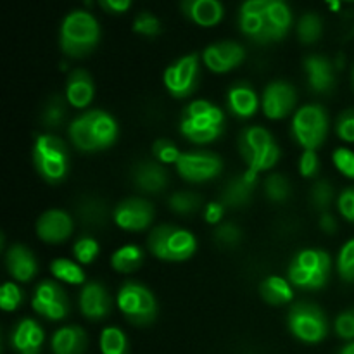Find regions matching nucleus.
<instances>
[{"label":"nucleus","instance_id":"f257e3e1","mask_svg":"<svg viewBox=\"0 0 354 354\" xmlns=\"http://www.w3.org/2000/svg\"><path fill=\"white\" fill-rule=\"evenodd\" d=\"M180 130L194 144H209L223 131V113L207 100H196L183 113Z\"/></svg>","mask_w":354,"mask_h":354},{"label":"nucleus","instance_id":"f03ea898","mask_svg":"<svg viewBox=\"0 0 354 354\" xmlns=\"http://www.w3.org/2000/svg\"><path fill=\"white\" fill-rule=\"evenodd\" d=\"M100 30L95 17L83 10L66 16L61 26V47L69 57H83L99 44Z\"/></svg>","mask_w":354,"mask_h":354},{"label":"nucleus","instance_id":"7ed1b4c3","mask_svg":"<svg viewBox=\"0 0 354 354\" xmlns=\"http://www.w3.org/2000/svg\"><path fill=\"white\" fill-rule=\"evenodd\" d=\"M147 244L156 258L169 263L185 261L196 252L197 248L196 237L189 230L171 225L154 228L149 235Z\"/></svg>","mask_w":354,"mask_h":354},{"label":"nucleus","instance_id":"20e7f679","mask_svg":"<svg viewBox=\"0 0 354 354\" xmlns=\"http://www.w3.org/2000/svg\"><path fill=\"white\" fill-rule=\"evenodd\" d=\"M330 275V256L317 249H306L296 254L289 266V280L294 287L318 290Z\"/></svg>","mask_w":354,"mask_h":354},{"label":"nucleus","instance_id":"39448f33","mask_svg":"<svg viewBox=\"0 0 354 354\" xmlns=\"http://www.w3.org/2000/svg\"><path fill=\"white\" fill-rule=\"evenodd\" d=\"M35 166L44 180L57 183L68 175L69 152L61 138L54 135H40L33 149Z\"/></svg>","mask_w":354,"mask_h":354},{"label":"nucleus","instance_id":"423d86ee","mask_svg":"<svg viewBox=\"0 0 354 354\" xmlns=\"http://www.w3.org/2000/svg\"><path fill=\"white\" fill-rule=\"evenodd\" d=\"M121 313L135 325H149L156 320L158 303L151 290L138 282H127L118 292Z\"/></svg>","mask_w":354,"mask_h":354},{"label":"nucleus","instance_id":"0eeeda50","mask_svg":"<svg viewBox=\"0 0 354 354\" xmlns=\"http://www.w3.org/2000/svg\"><path fill=\"white\" fill-rule=\"evenodd\" d=\"M328 120L324 107L317 104L301 107L292 120V135L304 151H315L327 137Z\"/></svg>","mask_w":354,"mask_h":354},{"label":"nucleus","instance_id":"6e6552de","mask_svg":"<svg viewBox=\"0 0 354 354\" xmlns=\"http://www.w3.org/2000/svg\"><path fill=\"white\" fill-rule=\"evenodd\" d=\"M287 324H289V330L299 341L310 342V344L324 341L328 334L327 317L320 308L313 304H294L289 311Z\"/></svg>","mask_w":354,"mask_h":354},{"label":"nucleus","instance_id":"1a4fd4ad","mask_svg":"<svg viewBox=\"0 0 354 354\" xmlns=\"http://www.w3.org/2000/svg\"><path fill=\"white\" fill-rule=\"evenodd\" d=\"M176 169L187 182L203 183L216 178L223 169V162L213 152L194 151L180 156Z\"/></svg>","mask_w":354,"mask_h":354},{"label":"nucleus","instance_id":"9d476101","mask_svg":"<svg viewBox=\"0 0 354 354\" xmlns=\"http://www.w3.org/2000/svg\"><path fill=\"white\" fill-rule=\"evenodd\" d=\"M31 306L38 315L45 317L47 320H64L68 317L69 301L66 292L59 283L45 280L40 286L35 289L33 299H31Z\"/></svg>","mask_w":354,"mask_h":354},{"label":"nucleus","instance_id":"9b49d317","mask_svg":"<svg viewBox=\"0 0 354 354\" xmlns=\"http://www.w3.org/2000/svg\"><path fill=\"white\" fill-rule=\"evenodd\" d=\"M197 71H199V57L197 54H189L178 59L175 64L166 68L165 85L173 97H189L196 90Z\"/></svg>","mask_w":354,"mask_h":354},{"label":"nucleus","instance_id":"f8f14e48","mask_svg":"<svg viewBox=\"0 0 354 354\" xmlns=\"http://www.w3.org/2000/svg\"><path fill=\"white\" fill-rule=\"evenodd\" d=\"M152 218H154L152 204L145 199H138V197L123 201L114 209V221L123 230H145L152 223Z\"/></svg>","mask_w":354,"mask_h":354},{"label":"nucleus","instance_id":"ddd939ff","mask_svg":"<svg viewBox=\"0 0 354 354\" xmlns=\"http://www.w3.org/2000/svg\"><path fill=\"white\" fill-rule=\"evenodd\" d=\"M296 90L286 82H273L263 93V111L270 120H282L292 113L296 106Z\"/></svg>","mask_w":354,"mask_h":354},{"label":"nucleus","instance_id":"4468645a","mask_svg":"<svg viewBox=\"0 0 354 354\" xmlns=\"http://www.w3.org/2000/svg\"><path fill=\"white\" fill-rule=\"evenodd\" d=\"M245 57L244 48L235 41H220L204 50L203 59L207 68L214 73H228L241 64Z\"/></svg>","mask_w":354,"mask_h":354},{"label":"nucleus","instance_id":"2eb2a0df","mask_svg":"<svg viewBox=\"0 0 354 354\" xmlns=\"http://www.w3.org/2000/svg\"><path fill=\"white\" fill-rule=\"evenodd\" d=\"M80 308L88 320H104L113 310V303L102 283L90 282L80 292Z\"/></svg>","mask_w":354,"mask_h":354},{"label":"nucleus","instance_id":"dca6fc26","mask_svg":"<svg viewBox=\"0 0 354 354\" xmlns=\"http://www.w3.org/2000/svg\"><path fill=\"white\" fill-rule=\"evenodd\" d=\"M256 182H258V175L249 171V169L245 173H242V175L234 176L225 185L223 192L220 196V201L223 203V206L230 207V209H241V207L248 206L251 203Z\"/></svg>","mask_w":354,"mask_h":354},{"label":"nucleus","instance_id":"f3484780","mask_svg":"<svg viewBox=\"0 0 354 354\" xmlns=\"http://www.w3.org/2000/svg\"><path fill=\"white\" fill-rule=\"evenodd\" d=\"M73 232V220L64 211L50 209L41 214L37 221V234L41 241L59 244L64 242Z\"/></svg>","mask_w":354,"mask_h":354},{"label":"nucleus","instance_id":"a211bd4d","mask_svg":"<svg viewBox=\"0 0 354 354\" xmlns=\"http://www.w3.org/2000/svg\"><path fill=\"white\" fill-rule=\"evenodd\" d=\"M263 17H265V28H263L261 44L282 40L289 31L290 21H292L289 6L283 0H272Z\"/></svg>","mask_w":354,"mask_h":354},{"label":"nucleus","instance_id":"6ab92c4d","mask_svg":"<svg viewBox=\"0 0 354 354\" xmlns=\"http://www.w3.org/2000/svg\"><path fill=\"white\" fill-rule=\"evenodd\" d=\"M131 178L137 189L145 194H161L168 185V173L154 161H142L133 168Z\"/></svg>","mask_w":354,"mask_h":354},{"label":"nucleus","instance_id":"aec40b11","mask_svg":"<svg viewBox=\"0 0 354 354\" xmlns=\"http://www.w3.org/2000/svg\"><path fill=\"white\" fill-rule=\"evenodd\" d=\"M12 348L17 354H40L44 344V330L35 320H21L12 332Z\"/></svg>","mask_w":354,"mask_h":354},{"label":"nucleus","instance_id":"412c9836","mask_svg":"<svg viewBox=\"0 0 354 354\" xmlns=\"http://www.w3.org/2000/svg\"><path fill=\"white\" fill-rule=\"evenodd\" d=\"M182 10L199 26H214L223 17V6L220 0H182Z\"/></svg>","mask_w":354,"mask_h":354},{"label":"nucleus","instance_id":"4be33fe9","mask_svg":"<svg viewBox=\"0 0 354 354\" xmlns=\"http://www.w3.org/2000/svg\"><path fill=\"white\" fill-rule=\"evenodd\" d=\"M304 69L308 73V83L313 92L328 93L334 88V68L328 59L322 57V55H311L304 61Z\"/></svg>","mask_w":354,"mask_h":354},{"label":"nucleus","instance_id":"5701e85b","mask_svg":"<svg viewBox=\"0 0 354 354\" xmlns=\"http://www.w3.org/2000/svg\"><path fill=\"white\" fill-rule=\"evenodd\" d=\"M95 86H93L92 76L83 69H76L69 75L66 83V99L76 109H85L93 99Z\"/></svg>","mask_w":354,"mask_h":354},{"label":"nucleus","instance_id":"b1692460","mask_svg":"<svg viewBox=\"0 0 354 354\" xmlns=\"http://www.w3.org/2000/svg\"><path fill=\"white\" fill-rule=\"evenodd\" d=\"M6 265L10 275L14 277V280H19V282H28L38 272V265L33 252L21 244L12 245L9 249L6 256Z\"/></svg>","mask_w":354,"mask_h":354},{"label":"nucleus","instance_id":"393cba45","mask_svg":"<svg viewBox=\"0 0 354 354\" xmlns=\"http://www.w3.org/2000/svg\"><path fill=\"white\" fill-rule=\"evenodd\" d=\"M86 118H88L90 130H92L95 142L99 144V149H106L116 142L118 124L111 114H107L106 111L95 109L88 111Z\"/></svg>","mask_w":354,"mask_h":354},{"label":"nucleus","instance_id":"a878e982","mask_svg":"<svg viewBox=\"0 0 354 354\" xmlns=\"http://www.w3.org/2000/svg\"><path fill=\"white\" fill-rule=\"evenodd\" d=\"M86 334L80 327H62L52 337L54 354H82L86 349Z\"/></svg>","mask_w":354,"mask_h":354},{"label":"nucleus","instance_id":"bb28decb","mask_svg":"<svg viewBox=\"0 0 354 354\" xmlns=\"http://www.w3.org/2000/svg\"><path fill=\"white\" fill-rule=\"evenodd\" d=\"M228 109L239 118H249L256 113L258 109V95L251 86L239 83V85L232 86L227 97Z\"/></svg>","mask_w":354,"mask_h":354},{"label":"nucleus","instance_id":"cd10ccee","mask_svg":"<svg viewBox=\"0 0 354 354\" xmlns=\"http://www.w3.org/2000/svg\"><path fill=\"white\" fill-rule=\"evenodd\" d=\"M275 144L272 133L268 130L261 127H252L248 130L242 131L241 138H239V149H241V154L244 158V161L248 162L252 156L258 154L263 149L270 147V145Z\"/></svg>","mask_w":354,"mask_h":354},{"label":"nucleus","instance_id":"c85d7f7f","mask_svg":"<svg viewBox=\"0 0 354 354\" xmlns=\"http://www.w3.org/2000/svg\"><path fill=\"white\" fill-rule=\"evenodd\" d=\"M259 292H261L263 299L273 306H282V304L290 303L294 297L292 283L287 282L286 279H280V277H268V279L263 280V283L259 286Z\"/></svg>","mask_w":354,"mask_h":354},{"label":"nucleus","instance_id":"c756f323","mask_svg":"<svg viewBox=\"0 0 354 354\" xmlns=\"http://www.w3.org/2000/svg\"><path fill=\"white\" fill-rule=\"evenodd\" d=\"M69 137H71V142L75 144L76 149L83 152H95L100 151L99 144L93 138L92 130H90L88 118H86V113L83 116L76 118L71 124H69Z\"/></svg>","mask_w":354,"mask_h":354},{"label":"nucleus","instance_id":"7c9ffc66","mask_svg":"<svg viewBox=\"0 0 354 354\" xmlns=\"http://www.w3.org/2000/svg\"><path fill=\"white\" fill-rule=\"evenodd\" d=\"M142 259H144V254H142L140 248L130 244L123 245V248L114 252L113 258H111V265L116 272L131 273L138 270V266L142 265Z\"/></svg>","mask_w":354,"mask_h":354},{"label":"nucleus","instance_id":"2f4dec72","mask_svg":"<svg viewBox=\"0 0 354 354\" xmlns=\"http://www.w3.org/2000/svg\"><path fill=\"white\" fill-rule=\"evenodd\" d=\"M50 272L55 279L62 280L66 283L78 286V283L85 282V273H83V270L75 261H69V259H54L50 265Z\"/></svg>","mask_w":354,"mask_h":354},{"label":"nucleus","instance_id":"473e14b6","mask_svg":"<svg viewBox=\"0 0 354 354\" xmlns=\"http://www.w3.org/2000/svg\"><path fill=\"white\" fill-rule=\"evenodd\" d=\"M102 354H128V341L123 330L118 327H107L100 335Z\"/></svg>","mask_w":354,"mask_h":354},{"label":"nucleus","instance_id":"72a5a7b5","mask_svg":"<svg viewBox=\"0 0 354 354\" xmlns=\"http://www.w3.org/2000/svg\"><path fill=\"white\" fill-rule=\"evenodd\" d=\"M78 214L83 223L99 227V225L106 223L107 207L99 199H83V203L78 206Z\"/></svg>","mask_w":354,"mask_h":354},{"label":"nucleus","instance_id":"f704fd0d","mask_svg":"<svg viewBox=\"0 0 354 354\" xmlns=\"http://www.w3.org/2000/svg\"><path fill=\"white\" fill-rule=\"evenodd\" d=\"M322 30H324V26H322L320 16H317V14L313 12L304 14V16L301 17L299 24H297L299 40L306 45L315 44V41L322 37Z\"/></svg>","mask_w":354,"mask_h":354},{"label":"nucleus","instance_id":"c9c22d12","mask_svg":"<svg viewBox=\"0 0 354 354\" xmlns=\"http://www.w3.org/2000/svg\"><path fill=\"white\" fill-rule=\"evenodd\" d=\"M334 201V187L327 182V180H318L311 189V204L315 209L322 211V213H328Z\"/></svg>","mask_w":354,"mask_h":354},{"label":"nucleus","instance_id":"e433bc0d","mask_svg":"<svg viewBox=\"0 0 354 354\" xmlns=\"http://www.w3.org/2000/svg\"><path fill=\"white\" fill-rule=\"evenodd\" d=\"M169 207L176 214H192L199 211L201 197L194 192H175L169 197Z\"/></svg>","mask_w":354,"mask_h":354},{"label":"nucleus","instance_id":"4c0bfd02","mask_svg":"<svg viewBox=\"0 0 354 354\" xmlns=\"http://www.w3.org/2000/svg\"><path fill=\"white\" fill-rule=\"evenodd\" d=\"M266 197L273 203H283L290 196V183L283 175H272L265 182Z\"/></svg>","mask_w":354,"mask_h":354},{"label":"nucleus","instance_id":"58836bf2","mask_svg":"<svg viewBox=\"0 0 354 354\" xmlns=\"http://www.w3.org/2000/svg\"><path fill=\"white\" fill-rule=\"evenodd\" d=\"M337 270L342 280L354 282V239L342 245L341 252H339Z\"/></svg>","mask_w":354,"mask_h":354},{"label":"nucleus","instance_id":"ea45409f","mask_svg":"<svg viewBox=\"0 0 354 354\" xmlns=\"http://www.w3.org/2000/svg\"><path fill=\"white\" fill-rule=\"evenodd\" d=\"M66 116V106L61 100V97H52L50 102L45 106L44 114H41V120H44L45 127H59V124L64 121Z\"/></svg>","mask_w":354,"mask_h":354},{"label":"nucleus","instance_id":"a19ab883","mask_svg":"<svg viewBox=\"0 0 354 354\" xmlns=\"http://www.w3.org/2000/svg\"><path fill=\"white\" fill-rule=\"evenodd\" d=\"M73 252H75V258L78 259L83 265H90L93 259L99 254V244H97L95 239L92 237H82L78 239V242L73 248Z\"/></svg>","mask_w":354,"mask_h":354},{"label":"nucleus","instance_id":"79ce46f5","mask_svg":"<svg viewBox=\"0 0 354 354\" xmlns=\"http://www.w3.org/2000/svg\"><path fill=\"white\" fill-rule=\"evenodd\" d=\"M152 152H154L156 159H158L159 162H162V165H176L180 159V151L178 147H176L173 142L166 140V138H161V140L156 142L154 145H152Z\"/></svg>","mask_w":354,"mask_h":354},{"label":"nucleus","instance_id":"37998d69","mask_svg":"<svg viewBox=\"0 0 354 354\" xmlns=\"http://www.w3.org/2000/svg\"><path fill=\"white\" fill-rule=\"evenodd\" d=\"M242 232L237 225L234 223H221L214 230V241L225 248H235L241 242Z\"/></svg>","mask_w":354,"mask_h":354},{"label":"nucleus","instance_id":"c03bdc74","mask_svg":"<svg viewBox=\"0 0 354 354\" xmlns=\"http://www.w3.org/2000/svg\"><path fill=\"white\" fill-rule=\"evenodd\" d=\"M23 303V292L19 287L12 282H7L2 286V292H0V306L3 311H14L21 306Z\"/></svg>","mask_w":354,"mask_h":354},{"label":"nucleus","instance_id":"a18cd8bd","mask_svg":"<svg viewBox=\"0 0 354 354\" xmlns=\"http://www.w3.org/2000/svg\"><path fill=\"white\" fill-rule=\"evenodd\" d=\"M133 31L144 37H156L161 31V23L151 12H140L133 21Z\"/></svg>","mask_w":354,"mask_h":354},{"label":"nucleus","instance_id":"49530a36","mask_svg":"<svg viewBox=\"0 0 354 354\" xmlns=\"http://www.w3.org/2000/svg\"><path fill=\"white\" fill-rule=\"evenodd\" d=\"M334 159V165L339 171L342 173L348 178H354V152L349 151V149H337L332 156Z\"/></svg>","mask_w":354,"mask_h":354},{"label":"nucleus","instance_id":"de8ad7c7","mask_svg":"<svg viewBox=\"0 0 354 354\" xmlns=\"http://www.w3.org/2000/svg\"><path fill=\"white\" fill-rule=\"evenodd\" d=\"M335 332L341 339L353 341L354 339V310H348L335 318Z\"/></svg>","mask_w":354,"mask_h":354},{"label":"nucleus","instance_id":"09e8293b","mask_svg":"<svg viewBox=\"0 0 354 354\" xmlns=\"http://www.w3.org/2000/svg\"><path fill=\"white\" fill-rule=\"evenodd\" d=\"M337 135L346 142H354V109H348L339 116L335 124Z\"/></svg>","mask_w":354,"mask_h":354},{"label":"nucleus","instance_id":"8fccbe9b","mask_svg":"<svg viewBox=\"0 0 354 354\" xmlns=\"http://www.w3.org/2000/svg\"><path fill=\"white\" fill-rule=\"evenodd\" d=\"M318 169H320V159H318L315 151H304L299 159V173L306 178H313L317 176Z\"/></svg>","mask_w":354,"mask_h":354},{"label":"nucleus","instance_id":"3c124183","mask_svg":"<svg viewBox=\"0 0 354 354\" xmlns=\"http://www.w3.org/2000/svg\"><path fill=\"white\" fill-rule=\"evenodd\" d=\"M339 211L346 220L354 223V187H349L339 196Z\"/></svg>","mask_w":354,"mask_h":354},{"label":"nucleus","instance_id":"603ef678","mask_svg":"<svg viewBox=\"0 0 354 354\" xmlns=\"http://www.w3.org/2000/svg\"><path fill=\"white\" fill-rule=\"evenodd\" d=\"M223 213H225L223 203H221V201H216V203L207 204L206 211H204V218H206L207 223L216 225L220 223L221 218H223Z\"/></svg>","mask_w":354,"mask_h":354},{"label":"nucleus","instance_id":"864d4df0","mask_svg":"<svg viewBox=\"0 0 354 354\" xmlns=\"http://www.w3.org/2000/svg\"><path fill=\"white\" fill-rule=\"evenodd\" d=\"M99 3L102 6L104 10H107V12L120 14L130 9L131 0H99Z\"/></svg>","mask_w":354,"mask_h":354},{"label":"nucleus","instance_id":"5fc2aeb1","mask_svg":"<svg viewBox=\"0 0 354 354\" xmlns=\"http://www.w3.org/2000/svg\"><path fill=\"white\" fill-rule=\"evenodd\" d=\"M320 228L325 234H334L337 230V221H335V218L330 213H322Z\"/></svg>","mask_w":354,"mask_h":354},{"label":"nucleus","instance_id":"6e6d98bb","mask_svg":"<svg viewBox=\"0 0 354 354\" xmlns=\"http://www.w3.org/2000/svg\"><path fill=\"white\" fill-rule=\"evenodd\" d=\"M339 354H354V342H351V344L346 346V348L342 349V351L339 353Z\"/></svg>","mask_w":354,"mask_h":354},{"label":"nucleus","instance_id":"4d7b16f0","mask_svg":"<svg viewBox=\"0 0 354 354\" xmlns=\"http://www.w3.org/2000/svg\"><path fill=\"white\" fill-rule=\"evenodd\" d=\"M353 80H354V73H353Z\"/></svg>","mask_w":354,"mask_h":354},{"label":"nucleus","instance_id":"13d9d810","mask_svg":"<svg viewBox=\"0 0 354 354\" xmlns=\"http://www.w3.org/2000/svg\"><path fill=\"white\" fill-rule=\"evenodd\" d=\"M353 2H354V0H353Z\"/></svg>","mask_w":354,"mask_h":354}]
</instances>
